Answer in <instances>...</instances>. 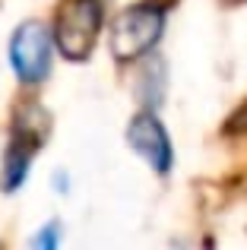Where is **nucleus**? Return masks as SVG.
<instances>
[{"label": "nucleus", "mask_w": 247, "mask_h": 250, "mask_svg": "<svg viewBox=\"0 0 247 250\" xmlns=\"http://www.w3.org/2000/svg\"><path fill=\"white\" fill-rule=\"evenodd\" d=\"M155 6H168V3H174V0H152Z\"/></svg>", "instance_id": "obj_7"}, {"label": "nucleus", "mask_w": 247, "mask_h": 250, "mask_svg": "<svg viewBox=\"0 0 247 250\" xmlns=\"http://www.w3.org/2000/svg\"><path fill=\"white\" fill-rule=\"evenodd\" d=\"M127 143L133 146L136 155H143V159L152 165L155 174H168V171H171V162H174L171 140H168L165 127L159 124L155 114H149V111L136 114L127 127Z\"/></svg>", "instance_id": "obj_5"}, {"label": "nucleus", "mask_w": 247, "mask_h": 250, "mask_svg": "<svg viewBox=\"0 0 247 250\" xmlns=\"http://www.w3.org/2000/svg\"><path fill=\"white\" fill-rule=\"evenodd\" d=\"M102 29V3L99 0H63L54 16V42L67 61L89 57Z\"/></svg>", "instance_id": "obj_2"}, {"label": "nucleus", "mask_w": 247, "mask_h": 250, "mask_svg": "<svg viewBox=\"0 0 247 250\" xmlns=\"http://www.w3.org/2000/svg\"><path fill=\"white\" fill-rule=\"evenodd\" d=\"M54 44L41 22H22L10 38V63L22 83H41L51 73Z\"/></svg>", "instance_id": "obj_4"}, {"label": "nucleus", "mask_w": 247, "mask_h": 250, "mask_svg": "<svg viewBox=\"0 0 247 250\" xmlns=\"http://www.w3.org/2000/svg\"><path fill=\"white\" fill-rule=\"evenodd\" d=\"M57 241H61V228H57V225H48L44 231H38L35 238H32V247H41V250H48V247H54Z\"/></svg>", "instance_id": "obj_6"}, {"label": "nucleus", "mask_w": 247, "mask_h": 250, "mask_svg": "<svg viewBox=\"0 0 247 250\" xmlns=\"http://www.w3.org/2000/svg\"><path fill=\"white\" fill-rule=\"evenodd\" d=\"M44 136H48V114L38 104H25L16 114V121H13L10 146L3 152V177H0L3 190H16L25 181Z\"/></svg>", "instance_id": "obj_1"}, {"label": "nucleus", "mask_w": 247, "mask_h": 250, "mask_svg": "<svg viewBox=\"0 0 247 250\" xmlns=\"http://www.w3.org/2000/svg\"><path fill=\"white\" fill-rule=\"evenodd\" d=\"M165 32V13L155 3L130 6L124 10L111 25V51L118 61H133L146 54Z\"/></svg>", "instance_id": "obj_3"}]
</instances>
